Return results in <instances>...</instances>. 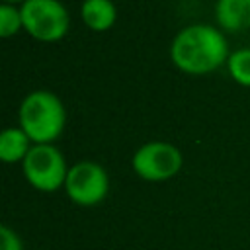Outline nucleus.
Returning a JSON list of instances; mask_svg holds the SVG:
<instances>
[{
	"instance_id": "f257e3e1",
	"label": "nucleus",
	"mask_w": 250,
	"mask_h": 250,
	"mask_svg": "<svg viewBox=\"0 0 250 250\" xmlns=\"http://www.w3.org/2000/svg\"><path fill=\"white\" fill-rule=\"evenodd\" d=\"M174 64L188 74L211 72L229 59L225 35L207 23H193L176 33L170 47Z\"/></svg>"
},
{
	"instance_id": "9d476101",
	"label": "nucleus",
	"mask_w": 250,
	"mask_h": 250,
	"mask_svg": "<svg viewBox=\"0 0 250 250\" xmlns=\"http://www.w3.org/2000/svg\"><path fill=\"white\" fill-rule=\"evenodd\" d=\"M227 66H229L230 76L238 84L250 86V47H242L230 53L227 59Z\"/></svg>"
},
{
	"instance_id": "0eeeda50",
	"label": "nucleus",
	"mask_w": 250,
	"mask_h": 250,
	"mask_svg": "<svg viewBox=\"0 0 250 250\" xmlns=\"http://www.w3.org/2000/svg\"><path fill=\"white\" fill-rule=\"evenodd\" d=\"M215 18L227 31H242L250 27V0H217Z\"/></svg>"
},
{
	"instance_id": "9b49d317",
	"label": "nucleus",
	"mask_w": 250,
	"mask_h": 250,
	"mask_svg": "<svg viewBox=\"0 0 250 250\" xmlns=\"http://www.w3.org/2000/svg\"><path fill=\"white\" fill-rule=\"evenodd\" d=\"M20 27H23L20 8H16L14 4H6V2H4V4L0 6V35H2V37H10V35H14Z\"/></svg>"
},
{
	"instance_id": "6e6552de",
	"label": "nucleus",
	"mask_w": 250,
	"mask_h": 250,
	"mask_svg": "<svg viewBox=\"0 0 250 250\" xmlns=\"http://www.w3.org/2000/svg\"><path fill=\"white\" fill-rule=\"evenodd\" d=\"M31 146V139L21 127H8L0 135V158L8 164L18 160L23 162Z\"/></svg>"
},
{
	"instance_id": "1a4fd4ad",
	"label": "nucleus",
	"mask_w": 250,
	"mask_h": 250,
	"mask_svg": "<svg viewBox=\"0 0 250 250\" xmlns=\"http://www.w3.org/2000/svg\"><path fill=\"white\" fill-rule=\"evenodd\" d=\"M84 23L94 31H104L113 25L117 10L111 0H84L80 8Z\"/></svg>"
},
{
	"instance_id": "20e7f679",
	"label": "nucleus",
	"mask_w": 250,
	"mask_h": 250,
	"mask_svg": "<svg viewBox=\"0 0 250 250\" xmlns=\"http://www.w3.org/2000/svg\"><path fill=\"white\" fill-rule=\"evenodd\" d=\"M25 31L41 41H57L68 31V12L61 0H25L20 6Z\"/></svg>"
},
{
	"instance_id": "f03ea898",
	"label": "nucleus",
	"mask_w": 250,
	"mask_h": 250,
	"mask_svg": "<svg viewBox=\"0 0 250 250\" xmlns=\"http://www.w3.org/2000/svg\"><path fill=\"white\" fill-rule=\"evenodd\" d=\"M66 121V111L61 98L49 90L29 92L20 105V125L35 145H51Z\"/></svg>"
},
{
	"instance_id": "39448f33",
	"label": "nucleus",
	"mask_w": 250,
	"mask_h": 250,
	"mask_svg": "<svg viewBox=\"0 0 250 250\" xmlns=\"http://www.w3.org/2000/svg\"><path fill=\"white\" fill-rule=\"evenodd\" d=\"M133 170L146 182H164L182 168V152L164 141H148L133 154Z\"/></svg>"
},
{
	"instance_id": "f8f14e48",
	"label": "nucleus",
	"mask_w": 250,
	"mask_h": 250,
	"mask_svg": "<svg viewBox=\"0 0 250 250\" xmlns=\"http://www.w3.org/2000/svg\"><path fill=\"white\" fill-rule=\"evenodd\" d=\"M0 250H23L20 236L10 227H0Z\"/></svg>"
},
{
	"instance_id": "7ed1b4c3",
	"label": "nucleus",
	"mask_w": 250,
	"mask_h": 250,
	"mask_svg": "<svg viewBox=\"0 0 250 250\" xmlns=\"http://www.w3.org/2000/svg\"><path fill=\"white\" fill-rule=\"evenodd\" d=\"M21 166L25 180L39 191H57L68 176L66 160L55 145H33Z\"/></svg>"
},
{
	"instance_id": "423d86ee",
	"label": "nucleus",
	"mask_w": 250,
	"mask_h": 250,
	"mask_svg": "<svg viewBox=\"0 0 250 250\" xmlns=\"http://www.w3.org/2000/svg\"><path fill=\"white\" fill-rule=\"evenodd\" d=\"M64 189L76 205L90 207L104 201L109 189V178L104 166H100L98 162L82 160L68 168Z\"/></svg>"
},
{
	"instance_id": "ddd939ff",
	"label": "nucleus",
	"mask_w": 250,
	"mask_h": 250,
	"mask_svg": "<svg viewBox=\"0 0 250 250\" xmlns=\"http://www.w3.org/2000/svg\"><path fill=\"white\" fill-rule=\"evenodd\" d=\"M6 4H14V2H25V0H4Z\"/></svg>"
}]
</instances>
